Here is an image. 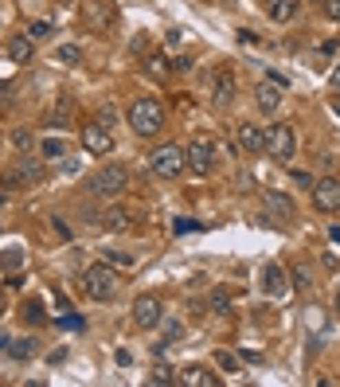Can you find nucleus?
Listing matches in <instances>:
<instances>
[{"mask_svg": "<svg viewBox=\"0 0 340 387\" xmlns=\"http://www.w3.org/2000/svg\"><path fill=\"white\" fill-rule=\"evenodd\" d=\"M129 125H134L137 137H157L160 125H164V109H160L157 98H137L129 106Z\"/></svg>", "mask_w": 340, "mask_h": 387, "instance_id": "f257e3e1", "label": "nucleus"}, {"mask_svg": "<svg viewBox=\"0 0 340 387\" xmlns=\"http://www.w3.org/2000/svg\"><path fill=\"white\" fill-rule=\"evenodd\" d=\"M83 290L94 297V302H109L114 293H118V274H114V266H106V262H94V266L83 270Z\"/></svg>", "mask_w": 340, "mask_h": 387, "instance_id": "f03ea898", "label": "nucleus"}, {"mask_svg": "<svg viewBox=\"0 0 340 387\" xmlns=\"http://www.w3.org/2000/svg\"><path fill=\"white\" fill-rule=\"evenodd\" d=\"M184 165L195 172V176H207V172L215 169V141L207 134H195L184 149Z\"/></svg>", "mask_w": 340, "mask_h": 387, "instance_id": "7ed1b4c3", "label": "nucleus"}, {"mask_svg": "<svg viewBox=\"0 0 340 387\" xmlns=\"http://www.w3.org/2000/svg\"><path fill=\"white\" fill-rule=\"evenodd\" d=\"M125 184H129V169L125 165H106V169H98L90 176L86 188L94 196H118V192H125Z\"/></svg>", "mask_w": 340, "mask_h": 387, "instance_id": "20e7f679", "label": "nucleus"}, {"mask_svg": "<svg viewBox=\"0 0 340 387\" xmlns=\"http://www.w3.org/2000/svg\"><path fill=\"white\" fill-rule=\"evenodd\" d=\"M149 165H153V172L157 176H164V180H176L188 165H184V149L180 145H160L149 153Z\"/></svg>", "mask_w": 340, "mask_h": 387, "instance_id": "39448f33", "label": "nucleus"}, {"mask_svg": "<svg viewBox=\"0 0 340 387\" xmlns=\"http://www.w3.org/2000/svg\"><path fill=\"white\" fill-rule=\"evenodd\" d=\"M43 176H47V169H43L39 160L20 157L16 160V169L4 172V184H8V188H36V184H43Z\"/></svg>", "mask_w": 340, "mask_h": 387, "instance_id": "423d86ee", "label": "nucleus"}, {"mask_svg": "<svg viewBox=\"0 0 340 387\" xmlns=\"http://www.w3.org/2000/svg\"><path fill=\"white\" fill-rule=\"evenodd\" d=\"M266 153L274 160H293V153H297V137H293V129L286 125V121H278L274 129H266Z\"/></svg>", "mask_w": 340, "mask_h": 387, "instance_id": "0eeeda50", "label": "nucleus"}, {"mask_svg": "<svg viewBox=\"0 0 340 387\" xmlns=\"http://www.w3.org/2000/svg\"><path fill=\"white\" fill-rule=\"evenodd\" d=\"M313 207L317 211H340V180L337 176H325V180H313Z\"/></svg>", "mask_w": 340, "mask_h": 387, "instance_id": "6e6552de", "label": "nucleus"}, {"mask_svg": "<svg viewBox=\"0 0 340 387\" xmlns=\"http://www.w3.org/2000/svg\"><path fill=\"white\" fill-rule=\"evenodd\" d=\"M164 321V305L153 297V293H141L134 302V325L137 328H157Z\"/></svg>", "mask_w": 340, "mask_h": 387, "instance_id": "1a4fd4ad", "label": "nucleus"}, {"mask_svg": "<svg viewBox=\"0 0 340 387\" xmlns=\"http://www.w3.org/2000/svg\"><path fill=\"white\" fill-rule=\"evenodd\" d=\"M262 290L274 297V302H286L293 293V282H290V270H281L278 262H270L266 270H262Z\"/></svg>", "mask_w": 340, "mask_h": 387, "instance_id": "9d476101", "label": "nucleus"}, {"mask_svg": "<svg viewBox=\"0 0 340 387\" xmlns=\"http://www.w3.org/2000/svg\"><path fill=\"white\" fill-rule=\"evenodd\" d=\"M235 145H239V153H266V129L262 125H255V121H243L239 129H235Z\"/></svg>", "mask_w": 340, "mask_h": 387, "instance_id": "9b49d317", "label": "nucleus"}, {"mask_svg": "<svg viewBox=\"0 0 340 387\" xmlns=\"http://www.w3.org/2000/svg\"><path fill=\"white\" fill-rule=\"evenodd\" d=\"M78 141H83V149H86V153H94V157H102V153H114V137H109V129H106V125H98V121L83 125Z\"/></svg>", "mask_w": 340, "mask_h": 387, "instance_id": "f8f14e48", "label": "nucleus"}, {"mask_svg": "<svg viewBox=\"0 0 340 387\" xmlns=\"http://www.w3.org/2000/svg\"><path fill=\"white\" fill-rule=\"evenodd\" d=\"M83 16H86V24H94V28H114V20H118V12H114V4L109 0H86L83 4Z\"/></svg>", "mask_w": 340, "mask_h": 387, "instance_id": "ddd939ff", "label": "nucleus"}, {"mask_svg": "<svg viewBox=\"0 0 340 387\" xmlns=\"http://www.w3.org/2000/svg\"><path fill=\"white\" fill-rule=\"evenodd\" d=\"M281 94H286V90H278V86L270 83H258L255 86V102H258V109H262V114H278V106H281Z\"/></svg>", "mask_w": 340, "mask_h": 387, "instance_id": "4468645a", "label": "nucleus"}, {"mask_svg": "<svg viewBox=\"0 0 340 387\" xmlns=\"http://www.w3.org/2000/svg\"><path fill=\"white\" fill-rule=\"evenodd\" d=\"M4 51H8V59H12V63H28L32 55H36V39H28V36H12Z\"/></svg>", "mask_w": 340, "mask_h": 387, "instance_id": "2eb2a0df", "label": "nucleus"}, {"mask_svg": "<svg viewBox=\"0 0 340 387\" xmlns=\"http://www.w3.org/2000/svg\"><path fill=\"white\" fill-rule=\"evenodd\" d=\"M235 102V79L231 71H215V106H231Z\"/></svg>", "mask_w": 340, "mask_h": 387, "instance_id": "dca6fc26", "label": "nucleus"}, {"mask_svg": "<svg viewBox=\"0 0 340 387\" xmlns=\"http://www.w3.org/2000/svg\"><path fill=\"white\" fill-rule=\"evenodd\" d=\"M102 227L114 231V235H122V231L134 227V219H129V211H125V207H109L106 216H102Z\"/></svg>", "mask_w": 340, "mask_h": 387, "instance_id": "f3484780", "label": "nucleus"}, {"mask_svg": "<svg viewBox=\"0 0 340 387\" xmlns=\"http://www.w3.org/2000/svg\"><path fill=\"white\" fill-rule=\"evenodd\" d=\"M184 384L188 387H219V375L207 372V368H200V364H192V368L184 372Z\"/></svg>", "mask_w": 340, "mask_h": 387, "instance_id": "a211bd4d", "label": "nucleus"}, {"mask_svg": "<svg viewBox=\"0 0 340 387\" xmlns=\"http://www.w3.org/2000/svg\"><path fill=\"white\" fill-rule=\"evenodd\" d=\"M266 207L274 211V216H281V219H293V216H297L293 200H290V196H281V192H266Z\"/></svg>", "mask_w": 340, "mask_h": 387, "instance_id": "6ab92c4d", "label": "nucleus"}, {"mask_svg": "<svg viewBox=\"0 0 340 387\" xmlns=\"http://www.w3.org/2000/svg\"><path fill=\"white\" fill-rule=\"evenodd\" d=\"M297 4H301V0H270V20H274V24H286V20H290L293 12H297Z\"/></svg>", "mask_w": 340, "mask_h": 387, "instance_id": "aec40b11", "label": "nucleus"}, {"mask_svg": "<svg viewBox=\"0 0 340 387\" xmlns=\"http://www.w3.org/2000/svg\"><path fill=\"white\" fill-rule=\"evenodd\" d=\"M20 266H24V247H8V251H0V274H16Z\"/></svg>", "mask_w": 340, "mask_h": 387, "instance_id": "412c9836", "label": "nucleus"}, {"mask_svg": "<svg viewBox=\"0 0 340 387\" xmlns=\"http://www.w3.org/2000/svg\"><path fill=\"white\" fill-rule=\"evenodd\" d=\"M20 317H24L28 325H47V313H43V302H39V297H32V302H24L20 305Z\"/></svg>", "mask_w": 340, "mask_h": 387, "instance_id": "4be33fe9", "label": "nucleus"}, {"mask_svg": "<svg viewBox=\"0 0 340 387\" xmlns=\"http://www.w3.org/2000/svg\"><path fill=\"white\" fill-rule=\"evenodd\" d=\"M36 348H39V344L32 337H12V340H8V352H12L16 360H32V356H36Z\"/></svg>", "mask_w": 340, "mask_h": 387, "instance_id": "5701e85b", "label": "nucleus"}, {"mask_svg": "<svg viewBox=\"0 0 340 387\" xmlns=\"http://www.w3.org/2000/svg\"><path fill=\"white\" fill-rule=\"evenodd\" d=\"M55 63H63V67H78V63H83V48H78V43H63V48L55 51Z\"/></svg>", "mask_w": 340, "mask_h": 387, "instance_id": "b1692460", "label": "nucleus"}, {"mask_svg": "<svg viewBox=\"0 0 340 387\" xmlns=\"http://www.w3.org/2000/svg\"><path fill=\"white\" fill-rule=\"evenodd\" d=\"M215 368L219 372H243V364H239V356L227 348H215Z\"/></svg>", "mask_w": 340, "mask_h": 387, "instance_id": "393cba45", "label": "nucleus"}, {"mask_svg": "<svg viewBox=\"0 0 340 387\" xmlns=\"http://www.w3.org/2000/svg\"><path fill=\"white\" fill-rule=\"evenodd\" d=\"M106 266H114V270H134V254H129V251H106Z\"/></svg>", "mask_w": 340, "mask_h": 387, "instance_id": "a878e982", "label": "nucleus"}, {"mask_svg": "<svg viewBox=\"0 0 340 387\" xmlns=\"http://www.w3.org/2000/svg\"><path fill=\"white\" fill-rule=\"evenodd\" d=\"M290 278H293V290H309V286H313V270L305 266V262H297Z\"/></svg>", "mask_w": 340, "mask_h": 387, "instance_id": "bb28decb", "label": "nucleus"}, {"mask_svg": "<svg viewBox=\"0 0 340 387\" xmlns=\"http://www.w3.org/2000/svg\"><path fill=\"white\" fill-rule=\"evenodd\" d=\"M145 71L157 74V79H164V74H169V63H164V55H157V51H153V55H145Z\"/></svg>", "mask_w": 340, "mask_h": 387, "instance_id": "cd10ccee", "label": "nucleus"}, {"mask_svg": "<svg viewBox=\"0 0 340 387\" xmlns=\"http://www.w3.org/2000/svg\"><path fill=\"white\" fill-rule=\"evenodd\" d=\"M39 149H43V157H47V160H59L63 153H67V141H59V137H47V141H43Z\"/></svg>", "mask_w": 340, "mask_h": 387, "instance_id": "c85d7f7f", "label": "nucleus"}, {"mask_svg": "<svg viewBox=\"0 0 340 387\" xmlns=\"http://www.w3.org/2000/svg\"><path fill=\"white\" fill-rule=\"evenodd\" d=\"M51 32H55V24H51V20H36V24L28 28V39H47Z\"/></svg>", "mask_w": 340, "mask_h": 387, "instance_id": "c756f323", "label": "nucleus"}, {"mask_svg": "<svg viewBox=\"0 0 340 387\" xmlns=\"http://www.w3.org/2000/svg\"><path fill=\"white\" fill-rule=\"evenodd\" d=\"M98 125H106V129H114V125H118V114H114L109 106H102V109H98Z\"/></svg>", "mask_w": 340, "mask_h": 387, "instance_id": "7c9ffc66", "label": "nucleus"}, {"mask_svg": "<svg viewBox=\"0 0 340 387\" xmlns=\"http://www.w3.org/2000/svg\"><path fill=\"white\" fill-rule=\"evenodd\" d=\"M321 8H325L328 20H337V24H340V0H321Z\"/></svg>", "mask_w": 340, "mask_h": 387, "instance_id": "2f4dec72", "label": "nucleus"}, {"mask_svg": "<svg viewBox=\"0 0 340 387\" xmlns=\"http://www.w3.org/2000/svg\"><path fill=\"white\" fill-rule=\"evenodd\" d=\"M59 325H63V328H71V333H78V328H83V317H74V313H63V317H59Z\"/></svg>", "mask_w": 340, "mask_h": 387, "instance_id": "473e14b6", "label": "nucleus"}, {"mask_svg": "<svg viewBox=\"0 0 340 387\" xmlns=\"http://www.w3.org/2000/svg\"><path fill=\"white\" fill-rule=\"evenodd\" d=\"M227 302H231V297H227L223 290H219V293H211V309H215V313H227Z\"/></svg>", "mask_w": 340, "mask_h": 387, "instance_id": "72a5a7b5", "label": "nucleus"}, {"mask_svg": "<svg viewBox=\"0 0 340 387\" xmlns=\"http://www.w3.org/2000/svg\"><path fill=\"white\" fill-rule=\"evenodd\" d=\"M149 384H172V375H169V368H157V372H153V379H149Z\"/></svg>", "mask_w": 340, "mask_h": 387, "instance_id": "f704fd0d", "label": "nucleus"}, {"mask_svg": "<svg viewBox=\"0 0 340 387\" xmlns=\"http://www.w3.org/2000/svg\"><path fill=\"white\" fill-rule=\"evenodd\" d=\"M270 83L278 86V90H290V79H286L281 71H270Z\"/></svg>", "mask_w": 340, "mask_h": 387, "instance_id": "c9c22d12", "label": "nucleus"}, {"mask_svg": "<svg viewBox=\"0 0 340 387\" xmlns=\"http://www.w3.org/2000/svg\"><path fill=\"white\" fill-rule=\"evenodd\" d=\"M145 48H149V39H145V36H134V43H129V51H134V55H145Z\"/></svg>", "mask_w": 340, "mask_h": 387, "instance_id": "e433bc0d", "label": "nucleus"}, {"mask_svg": "<svg viewBox=\"0 0 340 387\" xmlns=\"http://www.w3.org/2000/svg\"><path fill=\"white\" fill-rule=\"evenodd\" d=\"M12 141H16V145H20V149H28V145H32V137H28L24 129H20V134H12Z\"/></svg>", "mask_w": 340, "mask_h": 387, "instance_id": "4c0bfd02", "label": "nucleus"}, {"mask_svg": "<svg viewBox=\"0 0 340 387\" xmlns=\"http://www.w3.org/2000/svg\"><path fill=\"white\" fill-rule=\"evenodd\" d=\"M293 180L305 184V188H313V176H309V172H293Z\"/></svg>", "mask_w": 340, "mask_h": 387, "instance_id": "58836bf2", "label": "nucleus"}, {"mask_svg": "<svg viewBox=\"0 0 340 387\" xmlns=\"http://www.w3.org/2000/svg\"><path fill=\"white\" fill-rule=\"evenodd\" d=\"M172 67H176V71H188V67H192V59H188V55H180V59H172Z\"/></svg>", "mask_w": 340, "mask_h": 387, "instance_id": "ea45409f", "label": "nucleus"}, {"mask_svg": "<svg viewBox=\"0 0 340 387\" xmlns=\"http://www.w3.org/2000/svg\"><path fill=\"white\" fill-rule=\"evenodd\" d=\"M332 90H337V94H340V67H337V71H332ZM337 114H340V98H337Z\"/></svg>", "mask_w": 340, "mask_h": 387, "instance_id": "a19ab883", "label": "nucleus"}, {"mask_svg": "<svg viewBox=\"0 0 340 387\" xmlns=\"http://www.w3.org/2000/svg\"><path fill=\"white\" fill-rule=\"evenodd\" d=\"M8 340H12V337H8V333H4V328H0V352L8 348Z\"/></svg>", "mask_w": 340, "mask_h": 387, "instance_id": "79ce46f5", "label": "nucleus"}, {"mask_svg": "<svg viewBox=\"0 0 340 387\" xmlns=\"http://www.w3.org/2000/svg\"><path fill=\"white\" fill-rule=\"evenodd\" d=\"M328 239H332V242H340V227H328Z\"/></svg>", "mask_w": 340, "mask_h": 387, "instance_id": "37998d69", "label": "nucleus"}, {"mask_svg": "<svg viewBox=\"0 0 340 387\" xmlns=\"http://www.w3.org/2000/svg\"><path fill=\"white\" fill-rule=\"evenodd\" d=\"M332 309H337V317H340V293H337V302H332Z\"/></svg>", "mask_w": 340, "mask_h": 387, "instance_id": "c03bdc74", "label": "nucleus"}, {"mask_svg": "<svg viewBox=\"0 0 340 387\" xmlns=\"http://www.w3.org/2000/svg\"><path fill=\"white\" fill-rule=\"evenodd\" d=\"M59 4H74V0H59Z\"/></svg>", "mask_w": 340, "mask_h": 387, "instance_id": "a18cd8bd", "label": "nucleus"}, {"mask_svg": "<svg viewBox=\"0 0 340 387\" xmlns=\"http://www.w3.org/2000/svg\"><path fill=\"white\" fill-rule=\"evenodd\" d=\"M0 207H4V200H0Z\"/></svg>", "mask_w": 340, "mask_h": 387, "instance_id": "49530a36", "label": "nucleus"}]
</instances>
